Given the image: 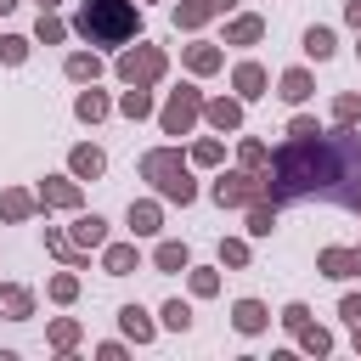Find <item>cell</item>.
<instances>
[{
	"label": "cell",
	"instance_id": "7a4b0ae2",
	"mask_svg": "<svg viewBox=\"0 0 361 361\" xmlns=\"http://www.w3.org/2000/svg\"><path fill=\"white\" fill-rule=\"evenodd\" d=\"M79 34L90 45H124L135 34V6L130 0H85L79 6Z\"/></svg>",
	"mask_w": 361,
	"mask_h": 361
},
{
	"label": "cell",
	"instance_id": "8fae6325",
	"mask_svg": "<svg viewBox=\"0 0 361 361\" xmlns=\"http://www.w3.org/2000/svg\"><path fill=\"white\" fill-rule=\"evenodd\" d=\"M79 243H102V220H96V215L79 220Z\"/></svg>",
	"mask_w": 361,
	"mask_h": 361
},
{
	"label": "cell",
	"instance_id": "9c48e42d",
	"mask_svg": "<svg viewBox=\"0 0 361 361\" xmlns=\"http://www.w3.org/2000/svg\"><path fill=\"white\" fill-rule=\"evenodd\" d=\"M305 90H310V79H305V74H288V79H283V96H288V102H299Z\"/></svg>",
	"mask_w": 361,
	"mask_h": 361
},
{
	"label": "cell",
	"instance_id": "ffe728a7",
	"mask_svg": "<svg viewBox=\"0 0 361 361\" xmlns=\"http://www.w3.org/2000/svg\"><path fill=\"white\" fill-rule=\"evenodd\" d=\"M40 6H45V12H51V6H57V0H40Z\"/></svg>",
	"mask_w": 361,
	"mask_h": 361
},
{
	"label": "cell",
	"instance_id": "5bb4252c",
	"mask_svg": "<svg viewBox=\"0 0 361 361\" xmlns=\"http://www.w3.org/2000/svg\"><path fill=\"white\" fill-rule=\"evenodd\" d=\"M130 220H135V232H153V220H158V215H153V209H130Z\"/></svg>",
	"mask_w": 361,
	"mask_h": 361
},
{
	"label": "cell",
	"instance_id": "277c9868",
	"mask_svg": "<svg viewBox=\"0 0 361 361\" xmlns=\"http://www.w3.org/2000/svg\"><path fill=\"white\" fill-rule=\"evenodd\" d=\"M164 68V57L158 51H142V57H124V79H153Z\"/></svg>",
	"mask_w": 361,
	"mask_h": 361
},
{
	"label": "cell",
	"instance_id": "2e32d148",
	"mask_svg": "<svg viewBox=\"0 0 361 361\" xmlns=\"http://www.w3.org/2000/svg\"><path fill=\"white\" fill-rule=\"evenodd\" d=\"M68 74H74V79H85V74H96V62H90V57H74V62H68Z\"/></svg>",
	"mask_w": 361,
	"mask_h": 361
},
{
	"label": "cell",
	"instance_id": "ba28073f",
	"mask_svg": "<svg viewBox=\"0 0 361 361\" xmlns=\"http://www.w3.org/2000/svg\"><path fill=\"white\" fill-rule=\"evenodd\" d=\"M74 169H79V175H96V169H102V153H90V147H79V153H74Z\"/></svg>",
	"mask_w": 361,
	"mask_h": 361
},
{
	"label": "cell",
	"instance_id": "7c38bea8",
	"mask_svg": "<svg viewBox=\"0 0 361 361\" xmlns=\"http://www.w3.org/2000/svg\"><path fill=\"white\" fill-rule=\"evenodd\" d=\"M124 328H130V333H135V339H147V322H142V310H135V305H130V310H124Z\"/></svg>",
	"mask_w": 361,
	"mask_h": 361
},
{
	"label": "cell",
	"instance_id": "e0dca14e",
	"mask_svg": "<svg viewBox=\"0 0 361 361\" xmlns=\"http://www.w3.org/2000/svg\"><path fill=\"white\" fill-rule=\"evenodd\" d=\"M130 260H135L130 249H113V254H108V265H113V271H130Z\"/></svg>",
	"mask_w": 361,
	"mask_h": 361
},
{
	"label": "cell",
	"instance_id": "6da1fadb",
	"mask_svg": "<svg viewBox=\"0 0 361 361\" xmlns=\"http://www.w3.org/2000/svg\"><path fill=\"white\" fill-rule=\"evenodd\" d=\"M339 180H361V153H355L350 135H328V142L299 135L277 158V192H333L350 203V192Z\"/></svg>",
	"mask_w": 361,
	"mask_h": 361
},
{
	"label": "cell",
	"instance_id": "4fadbf2b",
	"mask_svg": "<svg viewBox=\"0 0 361 361\" xmlns=\"http://www.w3.org/2000/svg\"><path fill=\"white\" fill-rule=\"evenodd\" d=\"M79 119H102V96H79Z\"/></svg>",
	"mask_w": 361,
	"mask_h": 361
},
{
	"label": "cell",
	"instance_id": "30bf717a",
	"mask_svg": "<svg viewBox=\"0 0 361 361\" xmlns=\"http://www.w3.org/2000/svg\"><path fill=\"white\" fill-rule=\"evenodd\" d=\"M237 85H243V96H260V85H265V74H260V68H243V74H237Z\"/></svg>",
	"mask_w": 361,
	"mask_h": 361
},
{
	"label": "cell",
	"instance_id": "d6986e66",
	"mask_svg": "<svg viewBox=\"0 0 361 361\" xmlns=\"http://www.w3.org/2000/svg\"><path fill=\"white\" fill-rule=\"evenodd\" d=\"M209 6H232V0H209Z\"/></svg>",
	"mask_w": 361,
	"mask_h": 361
},
{
	"label": "cell",
	"instance_id": "52a82bcc",
	"mask_svg": "<svg viewBox=\"0 0 361 361\" xmlns=\"http://www.w3.org/2000/svg\"><path fill=\"white\" fill-rule=\"evenodd\" d=\"M260 322H265V310H260V305H237V328H243V333H254Z\"/></svg>",
	"mask_w": 361,
	"mask_h": 361
},
{
	"label": "cell",
	"instance_id": "ac0fdd59",
	"mask_svg": "<svg viewBox=\"0 0 361 361\" xmlns=\"http://www.w3.org/2000/svg\"><path fill=\"white\" fill-rule=\"evenodd\" d=\"M12 6H17V0H0V12H12Z\"/></svg>",
	"mask_w": 361,
	"mask_h": 361
},
{
	"label": "cell",
	"instance_id": "9a60e30c",
	"mask_svg": "<svg viewBox=\"0 0 361 361\" xmlns=\"http://www.w3.org/2000/svg\"><path fill=\"white\" fill-rule=\"evenodd\" d=\"M215 124L232 130V124H237V108H232V102H220V108H215Z\"/></svg>",
	"mask_w": 361,
	"mask_h": 361
},
{
	"label": "cell",
	"instance_id": "5b68a950",
	"mask_svg": "<svg viewBox=\"0 0 361 361\" xmlns=\"http://www.w3.org/2000/svg\"><path fill=\"white\" fill-rule=\"evenodd\" d=\"M192 113H198V102H192V96H175V102H169V113H164V124H169V130H187V119H192Z\"/></svg>",
	"mask_w": 361,
	"mask_h": 361
},
{
	"label": "cell",
	"instance_id": "3957f363",
	"mask_svg": "<svg viewBox=\"0 0 361 361\" xmlns=\"http://www.w3.org/2000/svg\"><path fill=\"white\" fill-rule=\"evenodd\" d=\"M147 175H158V187H164L169 198H180V203L192 198V180L175 169V158H169V153H153V158H147Z\"/></svg>",
	"mask_w": 361,
	"mask_h": 361
},
{
	"label": "cell",
	"instance_id": "8992f818",
	"mask_svg": "<svg viewBox=\"0 0 361 361\" xmlns=\"http://www.w3.org/2000/svg\"><path fill=\"white\" fill-rule=\"evenodd\" d=\"M305 51H310V57H333V34H328V28H310V34H305Z\"/></svg>",
	"mask_w": 361,
	"mask_h": 361
}]
</instances>
